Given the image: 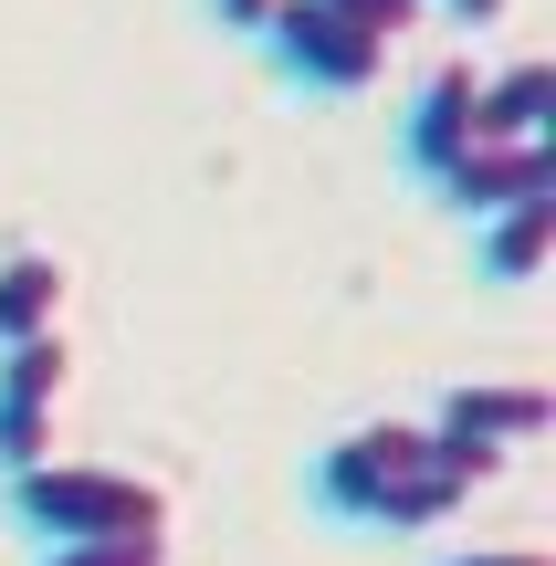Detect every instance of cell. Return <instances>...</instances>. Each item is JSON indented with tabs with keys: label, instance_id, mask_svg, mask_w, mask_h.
I'll list each match as a JSON object with an SVG mask.
<instances>
[{
	"label": "cell",
	"instance_id": "6da1fadb",
	"mask_svg": "<svg viewBox=\"0 0 556 566\" xmlns=\"http://www.w3.org/2000/svg\"><path fill=\"white\" fill-rule=\"evenodd\" d=\"M305 493H315V514H336V525H357V535H431V525H452V514L473 504V483H462L452 451L431 441V420L336 430V441L315 451Z\"/></svg>",
	"mask_w": 556,
	"mask_h": 566
},
{
	"label": "cell",
	"instance_id": "7a4b0ae2",
	"mask_svg": "<svg viewBox=\"0 0 556 566\" xmlns=\"http://www.w3.org/2000/svg\"><path fill=\"white\" fill-rule=\"evenodd\" d=\"M0 514L42 556L53 546H126V535H168V483L116 472V462H42V472L0 483Z\"/></svg>",
	"mask_w": 556,
	"mask_h": 566
},
{
	"label": "cell",
	"instance_id": "3957f363",
	"mask_svg": "<svg viewBox=\"0 0 556 566\" xmlns=\"http://www.w3.org/2000/svg\"><path fill=\"white\" fill-rule=\"evenodd\" d=\"M252 42H263V63L284 84H305V95H368V84L389 74V42H368L357 21H336L326 0H273V21Z\"/></svg>",
	"mask_w": 556,
	"mask_h": 566
},
{
	"label": "cell",
	"instance_id": "277c9868",
	"mask_svg": "<svg viewBox=\"0 0 556 566\" xmlns=\"http://www.w3.org/2000/svg\"><path fill=\"white\" fill-rule=\"evenodd\" d=\"M63 388H74V346H63V336L0 346V483H11V472H42V462H53Z\"/></svg>",
	"mask_w": 556,
	"mask_h": 566
},
{
	"label": "cell",
	"instance_id": "5b68a950",
	"mask_svg": "<svg viewBox=\"0 0 556 566\" xmlns=\"http://www.w3.org/2000/svg\"><path fill=\"white\" fill-rule=\"evenodd\" d=\"M462 147H483V63H441L410 95V116H399V158H410L420 179H441Z\"/></svg>",
	"mask_w": 556,
	"mask_h": 566
},
{
	"label": "cell",
	"instance_id": "8992f818",
	"mask_svg": "<svg viewBox=\"0 0 556 566\" xmlns=\"http://www.w3.org/2000/svg\"><path fill=\"white\" fill-rule=\"evenodd\" d=\"M431 200L452 210L462 231L494 221V210H515V200H546V147H504V137H483V147H462V158L431 179Z\"/></svg>",
	"mask_w": 556,
	"mask_h": 566
},
{
	"label": "cell",
	"instance_id": "52a82bcc",
	"mask_svg": "<svg viewBox=\"0 0 556 566\" xmlns=\"http://www.w3.org/2000/svg\"><path fill=\"white\" fill-rule=\"evenodd\" d=\"M431 430H441V441L494 451V462H515V451L546 430V399H536V388H452V399L431 409Z\"/></svg>",
	"mask_w": 556,
	"mask_h": 566
},
{
	"label": "cell",
	"instance_id": "ba28073f",
	"mask_svg": "<svg viewBox=\"0 0 556 566\" xmlns=\"http://www.w3.org/2000/svg\"><path fill=\"white\" fill-rule=\"evenodd\" d=\"M63 304H74V273H63V252H11V263H0V346L63 336Z\"/></svg>",
	"mask_w": 556,
	"mask_h": 566
},
{
	"label": "cell",
	"instance_id": "9c48e42d",
	"mask_svg": "<svg viewBox=\"0 0 556 566\" xmlns=\"http://www.w3.org/2000/svg\"><path fill=\"white\" fill-rule=\"evenodd\" d=\"M546 221H556L546 200H515V210H494V221H473V273L494 283V294L536 283V263H546Z\"/></svg>",
	"mask_w": 556,
	"mask_h": 566
},
{
	"label": "cell",
	"instance_id": "30bf717a",
	"mask_svg": "<svg viewBox=\"0 0 556 566\" xmlns=\"http://www.w3.org/2000/svg\"><path fill=\"white\" fill-rule=\"evenodd\" d=\"M326 11L357 21L368 42H399V32H420V11H431V0H326Z\"/></svg>",
	"mask_w": 556,
	"mask_h": 566
},
{
	"label": "cell",
	"instance_id": "8fae6325",
	"mask_svg": "<svg viewBox=\"0 0 556 566\" xmlns=\"http://www.w3.org/2000/svg\"><path fill=\"white\" fill-rule=\"evenodd\" d=\"M42 566H168V535H126V546H53Z\"/></svg>",
	"mask_w": 556,
	"mask_h": 566
},
{
	"label": "cell",
	"instance_id": "7c38bea8",
	"mask_svg": "<svg viewBox=\"0 0 556 566\" xmlns=\"http://www.w3.org/2000/svg\"><path fill=\"white\" fill-rule=\"evenodd\" d=\"M210 21H221V32H242V42H252V32H263V21H273V0H210Z\"/></svg>",
	"mask_w": 556,
	"mask_h": 566
},
{
	"label": "cell",
	"instance_id": "4fadbf2b",
	"mask_svg": "<svg viewBox=\"0 0 556 566\" xmlns=\"http://www.w3.org/2000/svg\"><path fill=\"white\" fill-rule=\"evenodd\" d=\"M441 566H546L536 546H473V556H441Z\"/></svg>",
	"mask_w": 556,
	"mask_h": 566
}]
</instances>
